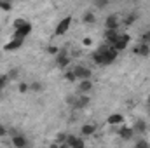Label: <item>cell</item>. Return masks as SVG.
<instances>
[{"mask_svg": "<svg viewBox=\"0 0 150 148\" xmlns=\"http://www.w3.org/2000/svg\"><path fill=\"white\" fill-rule=\"evenodd\" d=\"M14 37L16 38H25L30 35V32H32V25L28 23V21H25V19H16L14 21Z\"/></svg>", "mask_w": 150, "mask_h": 148, "instance_id": "obj_1", "label": "cell"}, {"mask_svg": "<svg viewBox=\"0 0 150 148\" xmlns=\"http://www.w3.org/2000/svg\"><path fill=\"white\" fill-rule=\"evenodd\" d=\"M72 72H74L75 78L77 80H82V78H91V70L87 68V66H84V65H75L74 68H72Z\"/></svg>", "mask_w": 150, "mask_h": 148, "instance_id": "obj_2", "label": "cell"}, {"mask_svg": "<svg viewBox=\"0 0 150 148\" xmlns=\"http://www.w3.org/2000/svg\"><path fill=\"white\" fill-rule=\"evenodd\" d=\"M70 25H72V16L63 18V19L58 23V26H56L54 33H56L58 37H59V35H63V33H67V32H68V28H70Z\"/></svg>", "mask_w": 150, "mask_h": 148, "instance_id": "obj_3", "label": "cell"}, {"mask_svg": "<svg viewBox=\"0 0 150 148\" xmlns=\"http://www.w3.org/2000/svg\"><path fill=\"white\" fill-rule=\"evenodd\" d=\"M127 44H129V35L124 33V35H119V38L112 44V47L117 51V52H120V51H124V49L127 47Z\"/></svg>", "mask_w": 150, "mask_h": 148, "instance_id": "obj_4", "label": "cell"}, {"mask_svg": "<svg viewBox=\"0 0 150 148\" xmlns=\"http://www.w3.org/2000/svg\"><path fill=\"white\" fill-rule=\"evenodd\" d=\"M70 61H72V58H70V54L67 51H59L58 52V66L59 68H67L70 65Z\"/></svg>", "mask_w": 150, "mask_h": 148, "instance_id": "obj_5", "label": "cell"}, {"mask_svg": "<svg viewBox=\"0 0 150 148\" xmlns=\"http://www.w3.org/2000/svg\"><path fill=\"white\" fill-rule=\"evenodd\" d=\"M117 132L120 134V138H122L124 141H129V140L134 136V129H133V127H129V125H124V127H120Z\"/></svg>", "mask_w": 150, "mask_h": 148, "instance_id": "obj_6", "label": "cell"}, {"mask_svg": "<svg viewBox=\"0 0 150 148\" xmlns=\"http://www.w3.org/2000/svg\"><path fill=\"white\" fill-rule=\"evenodd\" d=\"M91 89H93V82H91V78H82V80H79V92L87 94Z\"/></svg>", "mask_w": 150, "mask_h": 148, "instance_id": "obj_7", "label": "cell"}, {"mask_svg": "<svg viewBox=\"0 0 150 148\" xmlns=\"http://www.w3.org/2000/svg\"><path fill=\"white\" fill-rule=\"evenodd\" d=\"M21 45H23V38L12 37V40H11L9 44H5V45H4V49H5V51H16V49H19Z\"/></svg>", "mask_w": 150, "mask_h": 148, "instance_id": "obj_8", "label": "cell"}, {"mask_svg": "<svg viewBox=\"0 0 150 148\" xmlns=\"http://www.w3.org/2000/svg\"><path fill=\"white\" fill-rule=\"evenodd\" d=\"M105 28L107 30H117L119 28V18L112 14V16H108L107 18V21H105Z\"/></svg>", "mask_w": 150, "mask_h": 148, "instance_id": "obj_9", "label": "cell"}, {"mask_svg": "<svg viewBox=\"0 0 150 148\" xmlns=\"http://www.w3.org/2000/svg\"><path fill=\"white\" fill-rule=\"evenodd\" d=\"M86 145V141L82 140V138H77V136H70L68 134V138H67V147H84Z\"/></svg>", "mask_w": 150, "mask_h": 148, "instance_id": "obj_10", "label": "cell"}, {"mask_svg": "<svg viewBox=\"0 0 150 148\" xmlns=\"http://www.w3.org/2000/svg\"><path fill=\"white\" fill-rule=\"evenodd\" d=\"M134 52H136L138 56H149L150 54V45L145 44V42H142L138 47H134Z\"/></svg>", "mask_w": 150, "mask_h": 148, "instance_id": "obj_11", "label": "cell"}, {"mask_svg": "<svg viewBox=\"0 0 150 148\" xmlns=\"http://www.w3.org/2000/svg\"><path fill=\"white\" fill-rule=\"evenodd\" d=\"M12 145H14V147H18V148H23V147H26V145H28V141H26L21 134H12Z\"/></svg>", "mask_w": 150, "mask_h": 148, "instance_id": "obj_12", "label": "cell"}, {"mask_svg": "<svg viewBox=\"0 0 150 148\" xmlns=\"http://www.w3.org/2000/svg\"><path fill=\"white\" fill-rule=\"evenodd\" d=\"M107 122H108L110 125H119V124L124 122V117H122L120 113H112V115L107 118Z\"/></svg>", "mask_w": 150, "mask_h": 148, "instance_id": "obj_13", "label": "cell"}, {"mask_svg": "<svg viewBox=\"0 0 150 148\" xmlns=\"http://www.w3.org/2000/svg\"><path fill=\"white\" fill-rule=\"evenodd\" d=\"M133 129H134V132H138V134H145V131H147V122H145V120H136L134 125H133Z\"/></svg>", "mask_w": 150, "mask_h": 148, "instance_id": "obj_14", "label": "cell"}, {"mask_svg": "<svg viewBox=\"0 0 150 148\" xmlns=\"http://www.w3.org/2000/svg\"><path fill=\"white\" fill-rule=\"evenodd\" d=\"M105 35H107V40H108V44L112 45L113 42L119 38V35H120V33H119V30H105Z\"/></svg>", "mask_w": 150, "mask_h": 148, "instance_id": "obj_15", "label": "cell"}, {"mask_svg": "<svg viewBox=\"0 0 150 148\" xmlns=\"http://www.w3.org/2000/svg\"><path fill=\"white\" fill-rule=\"evenodd\" d=\"M80 132H82V136H91V134L96 132V125H93V124H86V125H82Z\"/></svg>", "mask_w": 150, "mask_h": 148, "instance_id": "obj_16", "label": "cell"}, {"mask_svg": "<svg viewBox=\"0 0 150 148\" xmlns=\"http://www.w3.org/2000/svg\"><path fill=\"white\" fill-rule=\"evenodd\" d=\"M94 21H96L94 12H86V14H84V23H86V25H94Z\"/></svg>", "mask_w": 150, "mask_h": 148, "instance_id": "obj_17", "label": "cell"}, {"mask_svg": "<svg viewBox=\"0 0 150 148\" xmlns=\"http://www.w3.org/2000/svg\"><path fill=\"white\" fill-rule=\"evenodd\" d=\"M30 89H32L33 92H40V91L44 89V85H42L40 82H33V84H30Z\"/></svg>", "mask_w": 150, "mask_h": 148, "instance_id": "obj_18", "label": "cell"}, {"mask_svg": "<svg viewBox=\"0 0 150 148\" xmlns=\"http://www.w3.org/2000/svg\"><path fill=\"white\" fill-rule=\"evenodd\" d=\"M7 77H9V80H14V78H18V77H19V70H18V68L11 70V72L7 73Z\"/></svg>", "mask_w": 150, "mask_h": 148, "instance_id": "obj_19", "label": "cell"}, {"mask_svg": "<svg viewBox=\"0 0 150 148\" xmlns=\"http://www.w3.org/2000/svg\"><path fill=\"white\" fill-rule=\"evenodd\" d=\"M0 9H2V11H11V2L0 0Z\"/></svg>", "mask_w": 150, "mask_h": 148, "instance_id": "obj_20", "label": "cell"}, {"mask_svg": "<svg viewBox=\"0 0 150 148\" xmlns=\"http://www.w3.org/2000/svg\"><path fill=\"white\" fill-rule=\"evenodd\" d=\"M65 78L68 80V82H75L77 78H75V75H74V72L70 70V72H67V75H65Z\"/></svg>", "mask_w": 150, "mask_h": 148, "instance_id": "obj_21", "label": "cell"}, {"mask_svg": "<svg viewBox=\"0 0 150 148\" xmlns=\"http://www.w3.org/2000/svg\"><path fill=\"white\" fill-rule=\"evenodd\" d=\"M7 80H9V77H7V75H0V91H2V87L7 84Z\"/></svg>", "mask_w": 150, "mask_h": 148, "instance_id": "obj_22", "label": "cell"}, {"mask_svg": "<svg viewBox=\"0 0 150 148\" xmlns=\"http://www.w3.org/2000/svg\"><path fill=\"white\" fill-rule=\"evenodd\" d=\"M142 42H145V44H150V30H149V32H145V33L142 35Z\"/></svg>", "mask_w": 150, "mask_h": 148, "instance_id": "obj_23", "label": "cell"}, {"mask_svg": "<svg viewBox=\"0 0 150 148\" xmlns=\"http://www.w3.org/2000/svg\"><path fill=\"white\" fill-rule=\"evenodd\" d=\"M134 21H136V16H127L126 18V25H133Z\"/></svg>", "mask_w": 150, "mask_h": 148, "instance_id": "obj_24", "label": "cell"}, {"mask_svg": "<svg viewBox=\"0 0 150 148\" xmlns=\"http://www.w3.org/2000/svg\"><path fill=\"white\" fill-rule=\"evenodd\" d=\"M47 52H49V54H58V52H59V49H58V47H54V45H51V47L47 49Z\"/></svg>", "mask_w": 150, "mask_h": 148, "instance_id": "obj_25", "label": "cell"}, {"mask_svg": "<svg viewBox=\"0 0 150 148\" xmlns=\"http://www.w3.org/2000/svg\"><path fill=\"white\" fill-rule=\"evenodd\" d=\"M28 89H30V85H26V84H19V92H23V94H25Z\"/></svg>", "mask_w": 150, "mask_h": 148, "instance_id": "obj_26", "label": "cell"}, {"mask_svg": "<svg viewBox=\"0 0 150 148\" xmlns=\"http://www.w3.org/2000/svg\"><path fill=\"white\" fill-rule=\"evenodd\" d=\"M134 145H136V147H149V141H147V140H140V141H136Z\"/></svg>", "mask_w": 150, "mask_h": 148, "instance_id": "obj_27", "label": "cell"}, {"mask_svg": "<svg viewBox=\"0 0 150 148\" xmlns=\"http://www.w3.org/2000/svg\"><path fill=\"white\" fill-rule=\"evenodd\" d=\"M82 44H84L86 47H91V45H93V40H91V38H84V42H82Z\"/></svg>", "mask_w": 150, "mask_h": 148, "instance_id": "obj_28", "label": "cell"}, {"mask_svg": "<svg viewBox=\"0 0 150 148\" xmlns=\"http://www.w3.org/2000/svg\"><path fill=\"white\" fill-rule=\"evenodd\" d=\"M5 134H7V129L0 124V138H2V136H5Z\"/></svg>", "mask_w": 150, "mask_h": 148, "instance_id": "obj_29", "label": "cell"}, {"mask_svg": "<svg viewBox=\"0 0 150 148\" xmlns=\"http://www.w3.org/2000/svg\"><path fill=\"white\" fill-rule=\"evenodd\" d=\"M147 105L150 106V94H149V98H147Z\"/></svg>", "mask_w": 150, "mask_h": 148, "instance_id": "obj_30", "label": "cell"}, {"mask_svg": "<svg viewBox=\"0 0 150 148\" xmlns=\"http://www.w3.org/2000/svg\"><path fill=\"white\" fill-rule=\"evenodd\" d=\"M149 111H150V106H149Z\"/></svg>", "mask_w": 150, "mask_h": 148, "instance_id": "obj_31", "label": "cell"}, {"mask_svg": "<svg viewBox=\"0 0 150 148\" xmlns=\"http://www.w3.org/2000/svg\"><path fill=\"white\" fill-rule=\"evenodd\" d=\"M7 2H11V0H7Z\"/></svg>", "mask_w": 150, "mask_h": 148, "instance_id": "obj_32", "label": "cell"}]
</instances>
